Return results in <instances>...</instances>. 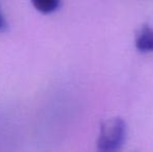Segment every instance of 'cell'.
Returning <instances> with one entry per match:
<instances>
[{
    "mask_svg": "<svg viewBox=\"0 0 153 152\" xmlns=\"http://www.w3.org/2000/svg\"><path fill=\"white\" fill-rule=\"evenodd\" d=\"M127 136V125L120 117L109 118L100 124L96 152H120Z\"/></svg>",
    "mask_w": 153,
    "mask_h": 152,
    "instance_id": "cell-1",
    "label": "cell"
},
{
    "mask_svg": "<svg viewBox=\"0 0 153 152\" xmlns=\"http://www.w3.org/2000/svg\"><path fill=\"white\" fill-rule=\"evenodd\" d=\"M134 46L141 53L153 52V27L144 24L137 29L134 38Z\"/></svg>",
    "mask_w": 153,
    "mask_h": 152,
    "instance_id": "cell-2",
    "label": "cell"
},
{
    "mask_svg": "<svg viewBox=\"0 0 153 152\" xmlns=\"http://www.w3.org/2000/svg\"><path fill=\"white\" fill-rule=\"evenodd\" d=\"M31 3L38 12L48 15L59 7L61 0H31Z\"/></svg>",
    "mask_w": 153,
    "mask_h": 152,
    "instance_id": "cell-3",
    "label": "cell"
},
{
    "mask_svg": "<svg viewBox=\"0 0 153 152\" xmlns=\"http://www.w3.org/2000/svg\"><path fill=\"white\" fill-rule=\"evenodd\" d=\"M6 28H7V23H6L5 18H4V16L1 13V10H0V33L5 31Z\"/></svg>",
    "mask_w": 153,
    "mask_h": 152,
    "instance_id": "cell-4",
    "label": "cell"
}]
</instances>
